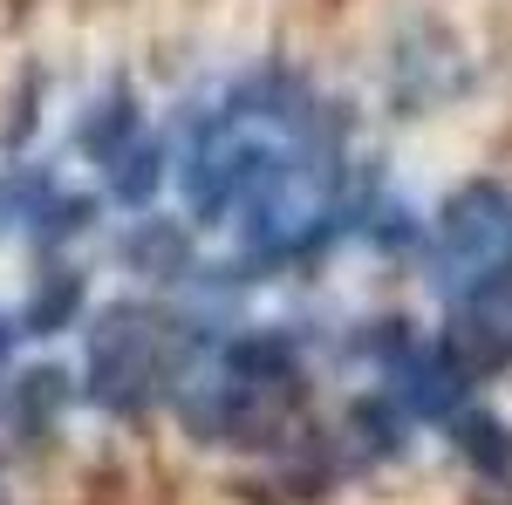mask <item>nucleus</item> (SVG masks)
Here are the masks:
<instances>
[{
  "mask_svg": "<svg viewBox=\"0 0 512 505\" xmlns=\"http://www.w3.org/2000/svg\"><path fill=\"white\" fill-rule=\"evenodd\" d=\"M144 137V117H137V103H130V89H110L89 117H82V151L103 157V164H117L130 144Z\"/></svg>",
  "mask_w": 512,
  "mask_h": 505,
  "instance_id": "nucleus-2",
  "label": "nucleus"
},
{
  "mask_svg": "<svg viewBox=\"0 0 512 505\" xmlns=\"http://www.w3.org/2000/svg\"><path fill=\"white\" fill-rule=\"evenodd\" d=\"M76 314H82V273H55V280H41V294L28 301L21 328L28 335H62Z\"/></svg>",
  "mask_w": 512,
  "mask_h": 505,
  "instance_id": "nucleus-5",
  "label": "nucleus"
},
{
  "mask_svg": "<svg viewBox=\"0 0 512 505\" xmlns=\"http://www.w3.org/2000/svg\"><path fill=\"white\" fill-rule=\"evenodd\" d=\"M14 335H21V328H14V321L0 314V369H7V355H14Z\"/></svg>",
  "mask_w": 512,
  "mask_h": 505,
  "instance_id": "nucleus-7",
  "label": "nucleus"
},
{
  "mask_svg": "<svg viewBox=\"0 0 512 505\" xmlns=\"http://www.w3.org/2000/svg\"><path fill=\"white\" fill-rule=\"evenodd\" d=\"M349 430L376 451V458H390V451H403V410H396L390 396H355L349 410Z\"/></svg>",
  "mask_w": 512,
  "mask_h": 505,
  "instance_id": "nucleus-6",
  "label": "nucleus"
},
{
  "mask_svg": "<svg viewBox=\"0 0 512 505\" xmlns=\"http://www.w3.org/2000/svg\"><path fill=\"white\" fill-rule=\"evenodd\" d=\"M62 403H69V376H62L55 362H35V369H21V376L7 383L0 424L21 430V437H35V430H48L55 417H62Z\"/></svg>",
  "mask_w": 512,
  "mask_h": 505,
  "instance_id": "nucleus-1",
  "label": "nucleus"
},
{
  "mask_svg": "<svg viewBox=\"0 0 512 505\" xmlns=\"http://www.w3.org/2000/svg\"><path fill=\"white\" fill-rule=\"evenodd\" d=\"M164 171H171V144H164V137H137V144L110 164V198H117V205H151L158 185H164Z\"/></svg>",
  "mask_w": 512,
  "mask_h": 505,
  "instance_id": "nucleus-3",
  "label": "nucleus"
},
{
  "mask_svg": "<svg viewBox=\"0 0 512 505\" xmlns=\"http://www.w3.org/2000/svg\"><path fill=\"white\" fill-rule=\"evenodd\" d=\"M185 260H192V246H185L178 226H137V233L123 239V267H137V273L171 280V273H185Z\"/></svg>",
  "mask_w": 512,
  "mask_h": 505,
  "instance_id": "nucleus-4",
  "label": "nucleus"
}]
</instances>
